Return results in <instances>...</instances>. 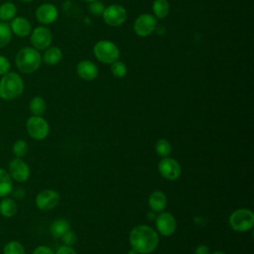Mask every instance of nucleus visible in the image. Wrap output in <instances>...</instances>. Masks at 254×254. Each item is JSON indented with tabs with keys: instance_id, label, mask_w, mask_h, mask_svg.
<instances>
[{
	"instance_id": "obj_36",
	"label": "nucleus",
	"mask_w": 254,
	"mask_h": 254,
	"mask_svg": "<svg viewBox=\"0 0 254 254\" xmlns=\"http://www.w3.org/2000/svg\"><path fill=\"white\" fill-rule=\"evenodd\" d=\"M156 216H157V212H155L154 210H149L148 212H147V218H148V220H150V221H155V219H156Z\"/></svg>"
},
{
	"instance_id": "obj_7",
	"label": "nucleus",
	"mask_w": 254,
	"mask_h": 254,
	"mask_svg": "<svg viewBox=\"0 0 254 254\" xmlns=\"http://www.w3.org/2000/svg\"><path fill=\"white\" fill-rule=\"evenodd\" d=\"M158 171L167 181H176L182 175V167L180 163L170 157H165L159 162Z\"/></svg>"
},
{
	"instance_id": "obj_12",
	"label": "nucleus",
	"mask_w": 254,
	"mask_h": 254,
	"mask_svg": "<svg viewBox=\"0 0 254 254\" xmlns=\"http://www.w3.org/2000/svg\"><path fill=\"white\" fill-rule=\"evenodd\" d=\"M157 26V21L154 16L150 14H141L134 22L133 29L138 36L146 37L154 32Z\"/></svg>"
},
{
	"instance_id": "obj_9",
	"label": "nucleus",
	"mask_w": 254,
	"mask_h": 254,
	"mask_svg": "<svg viewBox=\"0 0 254 254\" xmlns=\"http://www.w3.org/2000/svg\"><path fill=\"white\" fill-rule=\"evenodd\" d=\"M102 15L105 23L112 27H117L122 25L127 18V13L125 8L118 4H113L106 7Z\"/></svg>"
},
{
	"instance_id": "obj_21",
	"label": "nucleus",
	"mask_w": 254,
	"mask_h": 254,
	"mask_svg": "<svg viewBox=\"0 0 254 254\" xmlns=\"http://www.w3.org/2000/svg\"><path fill=\"white\" fill-rule=\"evenodd\" d=\"M63 58V53L60 48L52 47L49 48L44 54V62L49 65L57 64Z\"/></svg>"
},
{
	"instance_id": "obj_3",
	"label": "nucleus",
	"mask_w": 254,
	"mask_h": 254,
	"mask_svg": "<svg viewBox=\"0 0 254 254\" xmlns=\"http://www.w3.org/2000/svg\"><path fill=\"white\" fill-rule=\"evenodd\" d=\"M16 65L18 69L23 73H32L36 71L42 62L41 55L39 54L38 50L34 48H23L21 49L16 56L15 59Z\"/></svg>"
},
{
	"instance_id": "obj_37",
	"label": "nucleus",
	"mask_w": 254,
	"mask_h": 254,
	"mask_svg": "<svg viewBox=\"0 0 254 254\" xmlns=\"http://www.w3.org/2000/svg\"><path fill=\"white\" fill-rule=\"evenodd\" d=\"M211 254H225V253L222 252V251H214V252L211 253Z\"/></svg>"
},
{
	"instance_id": "obj_2",
	"label": "nucleus",
	"mask_w": 254,
	"mask_h": 254,
	"mask_svg": "<svg viewBox=\"0 0 254 254\" xmlns=\"http://www.w3.org/2000/svg\"><path fill=\"white\" fill-rule=\"evenodd\" d=\"M24 91V81L17 72H7L0 80V97L10 101L19 97Z\"/></svg>"
},
{
	"instance_id": "obj_30",
	"label": "nucleus",
	"mask_w": 254,
	"mask_h": 254,
	"mask_svg": "<svg viewBox=\"0 0 254 254\" xmlns=\"http://www.w3.org/2000/svg\"><path fill=\"white\" fill-rule=\"evenodd\" d=\"M62 240L64 242V245H67V246H73L76 241H77V236L75 234L74 231L72 230H67L63 236H62Z\"/></svg>"
},
{
	"instance_id": "obj_22",
	"label": "nucleus",
	"mask_w": 254,
	"mask_h": 254,
	"mask_svg": "<svg viewBox=\"0 0 254 254\" xmlns=\"http://www.w3.org/2000/svg\"><path fill=\"white\" fill-rule=\"evenodd\" d=\"M17 8L12 2H5L0 6V20L5 22L15 18Z\"/></svg>"
},
{
	"instance_id": "obj_23",
	"label": "nucleus",
	"mask_w": 254,
	"mask_h": 254,
	"mask_svg": "<svg viewBox=\"0 0 254 254\" xmlns=\"http://www.w3.org/2000/svg\"><path fill=\"white\" fill-rule=\"evenodd\" d=\"M30 111L32 112L33 115L36 116H41L44 114V112L47 109V104L46 101L44 100L43 97L41 96H35L31 101H30Z\"/></svg>"
},
{
	"instance_id": "obj_31",
	"label": "nucleus",
	"mask_w": 254,
	"mask_h": 254,
	"mask_svg": "<svg viewBox=\"0 0 254 254\" xmlns=\"http://www.w3.org/2000/svg\"><path fill=\"white\" fill-rule=\"evenodd\" d=\"M89 11H90V13L91 14H93V15H101L102 13H103V11H104V9H105V7H104V5L101 3V2H99V1H93V2H90V4H89Z\"/></svg>"
},
{
	"instance_id": "obj_15",
	"label": "nucleus",
	"mask_w": 254,
	"mask_h": 254,
	"mask_svg": "<svg viewBox=\"0 0 254 254\" xmlns=\"http://www.w3.org/2000/svg\"><path fill=\"white\" fill-rule=\"evenodd\" d=\"M76 72L83 80L91 81L96 78L98 74V68L92 62L84 60L77 64Z\"/></svg>"
},
{
	"instance_id": "obj_39",
	"label": "nucleus",
	"mask_w": 254,
	"mask_h": 254,
	"mask_svg": "<svg viewBox=\"0 0 254 254\" xmlns=\"http://www.w3.org/2000/svg\"><path fill=\"white\" fill-rule=\"evenodd\" d=\"M21 1H23V2H31L33 0H21Z\"/></svg>"
},
{
	"instance_id": "obj_18",
	"label": "nucleus",
	"mask_w": 254,
	"mask_h": 254,
	"mask_svg": "<svg viewBox=\"0 0 254 254\" xmlns=\"http://www.w3.org/2000/svg\"><path fill=\"white\" fill-rule=\"evenodd\" d=\"M70 228V223L65 218H58L51 224L50 231L54 238H62V236Z\"/></svg>"
},
{
	"instance_id": "obj_1",
	"label": "nucleus",
	"mask_w": 254,
	"mask_h": 254,
	"mask_svg": "<svg viewBox=\"0 0 254 254\" xmlns=\"http://www.w3.org/2000/svg\"><path fill=\"white\" fill-rule=\"evenodd\" d=\"M158 232L149 225L140 224L133 227L129 233L131 248L138 254H150L159 245Z\"/></svg>"
},
{
	"instance_id": "obj_10",
	"label": "nucleus",
	"mask_w": 254,
	"mask_h": 254,
	"mask_svg": "<svg viewBox=\"0 0 254 254\" xmlns=\"http://www.w3.org/2000/svg\"><path fill=\"white\" fill-rule=\"evenodd\" d=\"M60 193L55 190H44L40 191L35 199L36 205L39 209L47 211L55 208L60 202Z\"/></svg>"
},
{
	"instance_id": "obj_29",
	"label": "nucleus",
	"mask_w": 254,
	"mask_h": 254,
	"mask_svg": "<svg viewBox=\"0 0 254 254\" xmlns=\"http://www.w3.org/2000/svg\"><path fill=\"white\" fill-rule=\"evenodd\" d=\"M110 70L112 72V74L116 77H124L127 73V67L125 65L124 63L120 62V61H115L111 64V67Z\"/></svg>"
},
{
	"instance_id": "obj_17",
	"label": "nucleus",
	"mask_w": 254,
	"mask_h": 254,
	"mask_svg": "<svg viewBox=\"0 0 254 254\" xmlns=\"http://www.w3.org/2000/svg\"><path fill=\"white\" fill-rule=\"evenodd\" d=\"M11 31L18 37H26L31 33L32 27L30 22L24 17H15L10 25Z\"/></svg>"
},
{
	"instance_id": "obj_6",
	"label": "nucleus",
	"mask_w": 254,
	"mask_h": 254,
	"mask_svg": "<svg viewBox=\"0 0 254 254\" xmlns=\"http://www.w3.org/2000/svg\"><path fill=\"white\" fill-rule=\"evenodd\" d=\"M26 129L29 136L35 140H44L50 133V125L42 116L29 117L26 122Z\"/></svg>"
},
{
	"instance_id": "obj_26",
	"label": "nucleus",
	"mask_w": 254,
	"mask_h": 254,
	"mask_svg": "<svg viewBox=\"0 0 254 254\" xmlns=\"http://www.w3.org/2000/svg\"><path fill=\"white\" fill-rule=\"evenodd\" d=\"M12 37V31L8 24L0 22V49L9 44Z\"/></svg>"
},
{
	"instance_id": "obj_20",
	"label": "nucleus",
	"mask_w": 254,
	"mask_h": 254,
	"mask_svg": "<svg viewBox=\"0 0 254 254\" xmlns=\"http://www.w3.org/2000/svg\"><path fill=\"white\" fill-rule=\"evenodd\" d=\"M17 209V203L12 198L5 197L0 201V213L4 217H12L16 214Z\"/></svg>"
},
{
	"instance_id": "obj_13",
	"label": "nucleus",
	"mask_w": 254,
	"mask_h": 254,
	"mask_svg": "<svg viewBox=\"0 0 254 254\" xmlns=\"http://www.w3.org/2000/svg\"><path fill=\"white\" fill-rule=\"evenodd\" d=\"M52 33L46 27H37L31 35V43L36 50H45L50 47L52 43Z\"/></svg>"
},
{
	"instance_id": "obj_24",
	"label": "nucleus",
	"mask_w": 254,
	"mask_h": 254,
	"mask_svg": "<svg viewBox=\"0 0 254 254\" xmlns=\"http://www.w3.org/2000/svg\"><path fill=\"white\" fill-rule=\"evenodd\" d=\"M155 152L158 156L162 158L169 157L172 152V145L167 139L160 138L155 143Z\"/></svg>"
},
{
	"instance_id": "obj_33",
	"label": "nucleus",
	"mask_w": 254,
	"mask_h": 254,
	"mask_svg": "<svg viewBox=\"0 0 254 254\" xmlns=\"http://www.w3.org/2000/svg\"><path fill=\"white\" fill-rule=\"evenodd\" d=\"M32 254H55V252L46 245H40L34 249Z\"/></svg>"
},
{
	"instance_id": "obj_11",
	"label": "nucleus",
	"mask_w": 254,
	"mask_h": 254,
	"mask_svg": "<svg viewBox=\"0 0 254 254\" xmlns=\"http://www.w3.org/2000/svg\"><path fill=\"white\" fill-rule=\"evenodd\" d=\"M8 170V174L10 175L11 179L18 183H24L30 178V168L28 164L22 160V158H15L11 160Z\"/></svg>"
},
{
	"instance_id": "obj_34",
	"label": "nucleus",
	"mask_w": 254,
	"mask_h": 254,
	"mask_svg": "<svg viewBox=\"0 0 254 254\" xmlns=\"http://www.w3.org/2000/svg\"><path fill=\"white\" fill-rule=\"evenodd\" d=\"M55 254H76L72 246H67V245H63L61 246Z\"/></svg>"
},
{
	"instance_id": "obj_14",
	"label": "nucleus",
	"mask_w": 254,
	"mask_h": 254,
	"mask_svg": "<svg viewBox=\"0 0 254 254\" xmlns=\"http://www.w3.org/2000/svg\"><path fill=\"white\" fill-rule=\"evenodd\" d=\"M58 9L51 3L40 5L36 10L37 20L42 24H52L58 18Z\"/></svg>"
},
{
	"instance_id": "obj_16",
	"label": "nucleus",
	"mask_w": 254,
	"mask_h": 254,
	"mask_svg": "<svg viewBox=\"0 0 254 254\" xmlns=\"http://www.w3.org/2000/svg\"><path fill=\"white\" fill-rule=\"evenodd\" d=\"M148 204L149 207L154 210L155 212L159 213L162 212L166 209L167 204H168V198L167 195L165 194L164 191L162 190H154L148 198Z\"/></svg>"
},
{
	"instance_id": "obj_19",
	"label": "nucleus",
	"mask_w": 254,
	"mask_h": 254,
	"mask_svg": "<svg viewBox=\"0 0 254 254\" xmlns=\"http://www.w3.org/2000/svg\"><path fill=\"white\" fill-rule=\"evenodd\" d=\"M13 190V182L7 171L0 168V197L8 195Z\"/></svg>"
},
{
	"instance_id": "obj_8",
	"label": "nucleus",
	"mask_w": 254,
	"mask_h": 254,
	"mask_svg": "<svg viewBox=\"0 0 254 254\" xmlns=\"http://www.w3.org/2000/svg\"><path fill=\"white\" fill-rule=\"evenodd\" d=\"M157 232L163 236H171L177 229V220L175 216L168 211H162L157 214L155 219Z\"/></svg>"
},
{
	"instance_id": "obj_25",
	"label": "nucleus",
	"mask_w": 254,
	"mask_h": 254,
	"mask_svg": "<svg viewBox=\"0 0 254 254\" xmlns=\"http://www.w3.org/2000/svg\"><path fill=\"white\" fill-rule=\"evenodd\" d=\"M153 11L155 15L163 19L165 18L169 13V3L167 0H155L153 3Z\"/></svg>"
},
{
	"instance_id": "obj_5",
	"label": "nucleus",
	"mask_w": 254,
	"mask_h": 254,
	"mask_svg": "<svg viewBox=\"0 0 254 254\" xmlns=\"http://www.w3.org/2000/svg\"><path fill=\"white\" fill-rule=\"evenodd\" d=\"M93 53L96 59L104 64H112L118 60L120 55L117 46L114 43L106 40L97 42L93 48Z\"/></svg>"
},
{
	"instance_id": "obj_28",
	"label": "nucleus",
	"mask_w": 254,
	"mask_h": 254,
	"mask_svg": "<svg viewBox=\"0 0 254 254\" xmlns=\"http://www.w3.org/2000/svg\"><path fill=\"white\" fill-rule=\"evenodd\" d=\"M28 150H29L28 143L23 139H18L12 147V151L16 156V158H23L28 153Z\"/></svg>"
},
{
	"instance_id": "obj_40",
	"label": "nucleus",
	"mask_w": 254,
	"mask_h": 254,
	"mask_svg": "<svg viewBox=\"0 0 254 254\" xmlns=\"http://www.w3.org/2000/svg\"><path fill=\"white\" fill-rule=\"evenodd\" d=\"M85 1H87V2H93V1H96V0H85Z\"/></svg>"
},
{
	"instance_id": "obj_4",
	"label": "nucleus",
	"mask_w": 254,
	"mask_h": 254,
	"mask_svg": "<svg viewBox=\"0 0 254 254\" xmlns=\"http://www.w3.org/2000/svg\"><path fill=\"white\" fill-rule=\"evenodd\" d=\"M228 223L234 231H249L254 226V213L249 208H237L229 215Z\"/></svg>"
},
{
	"instance_id": "obj_27",
	"label": "nucleus",
	"mask_w": 254,
	"mask_h": 254,
	"mask_svg": "<svg viewBox=\"0 0 254 254\" xmlns=\"http://www.w3.org/2000/svg\"><path fill=\"white\" fill-rule=\"evenodd\" d=\"M3 254H26L24 246L19 241L8 242L3 249Z\"/></svg>"
},
{
	"instance_id": "obj_32",
	"label": "nucleus",
	"mask_w": 254,
	"mask_h": 254,
	"mask_svg": "<svg viewBox=\"0 0 254 254\" xmlns=\"http://www.w3.org/2000/svg\"><path fill=\"white\" fill-rule=\"evenodd\" d=\"M10 62L4 56H0V75H4L10 70Z\"/></svg>"
},
{
	"instance_id": "obj_38",
	"label": "nucleus",
	"mask_w": 254,
	"mask_h": 254,
	"mask_svg": "<svg viewBox=\"0 0 254 254\" xmlns=\"http://www.w3.org/2000/svg\"><path fill=\"white\" fill-rule=\"evenodd\" d=\"M128 254H138L136 251H134L133 249H131L129 252H128Z\"/></svg>"
},
{
	"instance_id": "obj_35",
	"label": "nucleus",
	"mask_w": 254,
	"mask_h": 254,
	"mask_svg": "<svg viewBox=\"0 0 254 254\" xmlns=\"http://www.w3.org/2000/svg\"><path fill=\"white\" fill-rule=\"evenodd\" d=\"M194 254H209V248L204 244L198 245L194 250Z\"/></svg>"
}]
</instances>
